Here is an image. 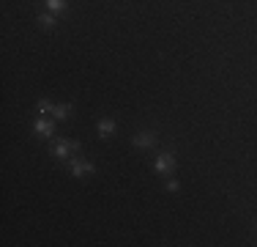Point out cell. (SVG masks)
I'll return each mask as SVG.
<instances>
[{"instance_id": "6", "label": "cell", "mask_w": 257, "mask_h": 247, "mask_svg": "<svg viewBox=\"0 0 257 247\" xmlns=\"http://www.w3.org/2000/svg\"><path fill=\"white\" fill-rule=\"evenodd\" d=\"M98 135H101V138L115 135V121L112 118H101V121H98Z\"/></svg>"}, {"instance_id": "8", "label": "cell", "mask_w": 257, "mask_h": 247, "mask_svg": "<svg viewBox=\"0 0 257 247\" xmlns=\"http://www.w3.org/2000/svg\"><path fill=\"white\" fill-rule=\"evenodd\" d=\"M68 113H71V105H55V118H68Z\"/></svg>"}, {"instance_id": "3", "label": "cell", "mask_w": 257, "mask_h": 247, "mask_svg": "<svg viewBox=\"0 0 257 247\" xmlns=\"http://www.w3.org/2000/svg\"><path fill=\"white\" fill-rule=\"evenodd\" d=\"M71 173H74L77 178H82V176H88V173H93V165L85 162V159H74V162H71Z\"/></svg>"}, {"instance_id": "2", "label": "cell", "mask_w": 257, "mask_h": 247, "mask_svg": "<svg viewBox=\"0 0 257 247\" xmlns=\"http://www.w3.org/2000/svg\"><path fill=\"white\" fill-rule=\"evenodd\" d=\"M33 129H36V135H41V138H49V135L55 132V121H47V118L38 116L36 124H33Z\"/></svg>"}, {"instance_id": "5", "label": "cell", "mask_w": 257, "mask_h": 247, "mask_svg": "<svg viewBox=\"0 0 257 247\" xmlns=\"http://www.w3.org/2000/svg\"><path fill=\"white\" fill-rule=\"evenodd\" d=\"M153 143H156V138H153L151 132H140V135H134V146L137 148H151Z\"/></svg>"}, {"instance_id": "1", "label": "cell", "mask_w": 257, "mask_h": 247, "mask_svg": "<svg viewBox=\"0 0 257 247\" xmlns=\"http://www.w3.org/2000/svg\"><path fill=\"white\" fill-rule=\"evenodd\" d=\"M71 151H80V140H61V143H55V157L58 159H66Z\"/></svg>"}, {"instance_id": "4", "label": "cell", "mask_w": 257, "mask_h": 247, "mask_svg": "<svg viewBox=\"0 0 257 247\" xmlns=\"http://www.w3.org/2000/svg\"><path fill=\"white\" fill-rule=\"evenodd\" d=\"M173 168H175L173 154H159V159H156V170H159V173H170Z\"/></svg>"}, {"instance_id": "7", "label": "cell", "mask_w": 257, "mask_h": 247, "mask_svg": "<svg viewBox=\"0 0 257 247\" xmlns=\"http://www.w3.org/2000/svg\"><path fill=\"white\" fill-rule=\"evenodd\" d=\"M44 6L52 11V14H61V11H66V0H44Z\"/></svg>"}, {"instance_id": "10", "label": "cell", "mask_w": 257, "mask_h": 247, "mask_svg": "<svg viewBox=\"0 0 257 247\" xmlns=\"http://www.w3.org/2000/svg\"><path fill=\"white\" fill-rule=\"evenodd\" d=\"M47 110H55V105L49 99H41V102H38V116H41V113H47Z\"/></svg>"}, {"instance_id": "9", "label": "cell", "mask_w": 257, "mask_h": 247, "mask_svg": "<svg viewBox=\"0 0 257 247\" xmlns=\"http://www.w3.org/2000/svg\"><path fill=\"white\" fill-rule=\"evenodd\" d=\"M38 25H41V28H52V25H55V17H52V14H38Z\"/></svg>"}]
</instances>
